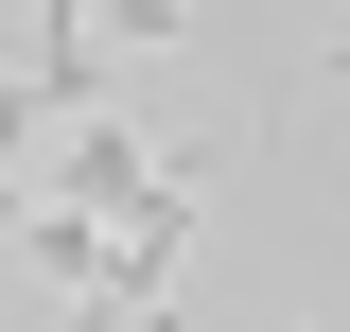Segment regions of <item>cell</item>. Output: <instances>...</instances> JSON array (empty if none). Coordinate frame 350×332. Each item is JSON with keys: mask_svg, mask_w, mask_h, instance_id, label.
Listing matches in <instances>:
<instances>
[{"mask_svg": "<svg viewBox=\"0 0 350 332\" xmlns=\"http://www.w3.org/2000/svg\"><path fill=\"white\" fill-rule=\"evenodd\" d=\"M315 70H350V36H333V53H315Z\"/></svg>", "mask_w": 350, "mask_h": 332, "instance_id": "7a4b0ae2", "label": "cell"}, {"mask_svg": "<svg viewBox=\"0 0 350 332\" xmlns=\"http://www.w3.org/2000/svg\"><path fill=\"white\" fill-rule=\"evenodd\" d=\"M175 18H193V0H88V36H123V53H158Z\"/></svg>", "mask_w": 350, "mask_h": 332, "instance_id": "6da1fadb", "label": "cell"}]
</instances>
